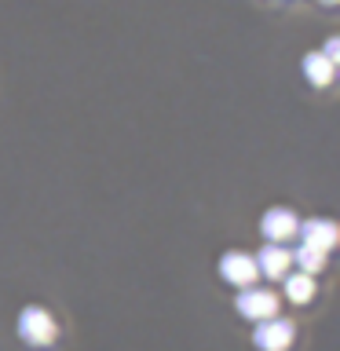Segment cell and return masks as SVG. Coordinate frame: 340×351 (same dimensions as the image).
Masks as SVG:
<instances>
[{
  "instance_id": "cell-2",
  "label": "cell",
  "mask_w": 340,
  "mask_h": 351,
  "mask_svg": "<svg viewBox=\"0 0 340 351\" xmlns=\"http://www.w3.org/2000/svg\"><path fill=\"white\" fill-rule=\"evenodd\" d=\"M234 307H238L241 318H249V322H263V318L278 315L282 296L274 293V289H263V285H245V289H238Z\"/></svg>"
},
{
  "instance_id": "cell-3",
  "label": "cell",
  "mask_w": 340,
  "mask_h": 351,
  "mask_svg": "<svg viewBox=\"0 0 340 351\" xmlns=\"http://www.w3.org/2000/svg\"><path fill=\"white\" fill-rule=\"evenodd\" d=\"M300 230V216L293 213L289 205H271L267 213L260 216V234L271 241V245H285L289 238H296Z\"/></svg>"
},
{
  "instance_id": "cell-6",
  "label": "cell",
  "mask_w": 340,
  "mask_h": 351,
  "mask_svg": "<svg viewBox=\"0 0 340 351\" xmlns=\"http://www.w3.org/2000/svg\"><path fill=\"white\" fill-rule=\"evenodd\" d=\"M252 260H256V274H263V278H271V282H282L285 274L293 271L289 249H285V245H271V241H267V245H263Z\"/></svg>"
},
{
  "instance_id": "cell-12",
  "label": "cell",
  "mask_w": 340,
  "mask_h": 351,
  "mask_svg": "<svg viewBox=\"0 0 340 351\" xmlns=\"http://www.w3.org/2000/svg\"><path fill=\"white\" fill-rule=\"evenodd\" d=\"M322 4H333V0H322Z\"/></svg>"
},
{
  "instance_id": "cell-7",
  "label": "cell",
  "mask_w": 340,
  "mask_h": 351,
  "mask_svg": "<svg viewBox=\"0 0 340 351\" xmlns=\"http://www.w3.org/2000/svg\"><path fill=\"white\" fill-rule=\"evenodd\" d=\"M296 234H304V245H311V249H322V252H329L337 245V238H340V230H337V223L333 219H304L300 223V230Z\"/></svg>"
},
{
  "instance_id": "cell-9",
  "label": "cell",
  "mask_w": 340,
  "mask_h": 351,
  "mask_svg": "<svg viewBox=\"0 0 340 351\" xmlns=\"http://www.w3.org/2000/svg\"><path fill=\"white\" fill-rule=\"evenodd\" d=\"M304 77H307L315 88L333 84V62H329L326 55H307V59H304Z\"/></svg>"
},
{
  "instance_id": "cell-8",
  "label": "cell",
  "mask_w": 340,
  "mask_h": 351,
  "mask_svg": "<svg viewBox=\"0 0 340 351\" xmlns=\"http://www.w3.org/2000/svg\"><path fill=\"white\" fill-rule=\"evenodd\" d=\"M315 274H304V271H289L282 278V293L289 304H311L315 300Z\"/></svg>"
},
{
  "instance_id": "cell-4",
  "label": "cell",
  "mask_w": 340,
  "mask_h": 351,
  "mask_svg": "<svg viewBox=\"0 0 340 351\" xmlns=\"http://www.w3.org/2000/svg\"><path fill=\"white\" fill-rule=\"evenodd\" d=\"M296 340V326L289 322V318H263V322H256V329H252V344H256L260 351H289Z\"/></svg>"
},
{
  "instance_id": "cell-10",
  "label": "cell",
  "mask_w": 340,
  "mask_h": 351,
  "mask_svg": "<svg viewBox=\"0 0 340 351\" xmlns=\"http://www.w3.org/2000/svg\"><path fill=\"white\" fill-rule=\"evenodd\" d=\"M289 256H293V263H296L304 274H318V271L326 267V252H322V249H311V245H300L296 252H289Z\"/></svg>"
},
{
  "instance_id": "cell-11",
  "label": "cell",
  "mask_w": 340,
  "mask_h": 351,
  "mask_svg": "<svg viewBox=\"0 0 340 351\" xmlns=\"http://www.w3.org/2000/svg\"><path fill=\"white\" fill-rule=\"evenodd\" d=\"M337 51H340V40H337V37H329V44H326V51H322V55H326L329 62H337Z\"/></svg>"
},
{
  "instance_id": "cell-1",
  "label": "cell",
  "mask_w": 340,
  "mask_h": 351,
  "mask_svg": "<svg viewBox=\"0 0 340 351\" xmlns=\"http://www.w3.org/2000/svg\"><path fill=\"white\" fill-rule=\"evenodd\" d=\"M15 329H19V337L26 340V344H33V348H48L51 340H55V333H59L51 311H48V307H37V304L22 307Z\"/></svg>"
},
{
  "instance_id": "cell-5",
  "label": "cell",
  "mask_w": 340,
  "mask_h": 351,
  "mask_svg": "<svg viewBox=\"0 0 340 351\" xmlns=\"http://www.w3.org/2000/svg\"><path fill=\"white\" fill-rule=\"evenodd\" d=\"M219 278L238 285V289L256 285V260H252V252H238V249L223 252V256H219Z\"/></svg>"
}]
</instances>
